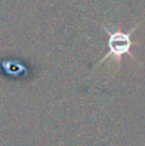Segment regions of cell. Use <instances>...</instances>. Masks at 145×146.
Segmentation results:
<instances>
[{
  "instance_id": "cell-1",
  "label": "cell",
  "mask_w": 145,
  "mask_h": 146,
  "mask_svg": "<svg viewBox=\"0 0 145 146\" xmlns=\"http://www.w3.org/2000/svg\"><path fill=\"white\" fill-rule=\"evenodd\" d=\"M135 28H134L132 31H130V32H127V33L121 32V31L109 32L108 30H105L108 32V35H109V38H108V48H109V51H108L107 55L100 60L99 64H102L103 62L107 60V59L110 58V56H116L117 63L120 64L121 58H122V55H125V54H127V55H130L132 59H135V56H134L130 51L131 45H132V41H131V33L135 31Z\"/></svg>"
}]
</instances>
